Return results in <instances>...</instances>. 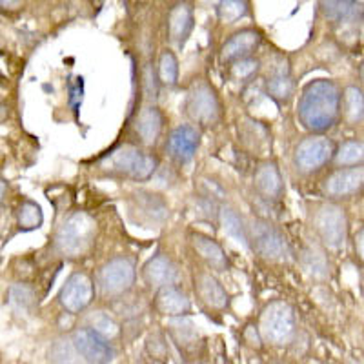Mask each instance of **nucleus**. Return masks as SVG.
I'll list each match as a JSON object with an SVG mask.
<instances>
[{
	"label": "nucleus",
	"instance_id": "nucleus-1",
	"mask_svg": "<svg viewBox=\"0 0 364 364\" xmlns=\"http://www.w3.org/2000/svg\"><path fill=\"white\" fill-rule=\"evenodd\" d=\"M341 102H343V95L333 80H311L304 86L299 99V120L310 132H326L339 120Z\"/></svg>",
	"mask_w": 364,
	"mask_h": 364
},
{
	"label": "nucleus",
	"instance_id": "nucleus-2",
	"mask_svg": "<svg viewBox=\"0 0 364 364\" xmlns=\"http://www.w3.org/2000/svg\"><path fill=\"white\" fill-rule=\"evenodd\" d=\"M159 161L154 155L144 154L136 146L124 144L113 149L104 159H100L99 168L109 175L133 178V181H146L157 170Z\"/></svg>",
	"mask_w": 364,
	"mask_h": 364
},
{
	"label": "nucleus",
	"instance_id": "nucleus-3",
	"mask_svg": "<svg viewBox=\"0 0 364 364\" xmlns=\"http://www.w3.org/2000/svg\"><path fill=\"white\" fill-rule=\"evenodd\" d=\"M97 235V223L87 213L79 211L64 220L55 237V246L63 255L80 257L93 246Z\"/></svg>",
	"mask_w": 364,
	"mask_h": 364
},
{
	"label": "nucleus",
	"instance_id": "nucleus-4",
	"mask_svg": "<svg viewBox=\"0 0 364 364\" xmlns=\"http://www.w3.org/2000/svg\"><path fill=\"white\" fill-rule=\"evenodd\" d=\"M314 230L326 248L341 250L348 237L346 213L337 204H321L314 213Z\"/></svg>",
	"mask_w": 364,
	"mask_h": 364
},
{
	"label": "nucleus",
	"instance_id": "nucleus-5",
	"mask_svg": "<svg viewBox=\"0 0 364 364\" xmlns=\"http://www.w3.org/2000/svg\"><path fill=\"white\" fill-rule=\"evenodd\" d=\"M295 333V315L291 306L284 301H273L261 315V336L268 343L288 344Z\"/></svg>",
	"mask_w": 364,
	"mask_h": 364
},
{
	"label": "nucleus",
	"instance_id": "nucleus-6",
	"mask_svg": "<svg viewBox=\"0 0 364 364\" xmlns=\"http://www.w3.org/2000/svg\"><path fill=\"white\" fill-rule=\"evenodd\" d=\"M248 235L250 245L261 257L268 261H290L291 252L286 242V237L272 223L262 219L253 220Z\"/></svg>",
	"mask_w": 364,
	"mask_h": 364
},
{
	"label": "nucleus",
	"instance_id": "nucleus-7",
	"mask_svg": "<svg viewBox=\"0 0 364 364\" xmlns=\"http://www.w3.org/2000/svg\"><path fill=\"white\" fill-rule=\"evenodd\" d=\"M186 113L200 126H213L220 117V102L215 90L206 80H197L186 97Z\"/></svg>",
	"mask_w": 364,
	"mask_h": 364
},
{
	"label": "nucleus",
	"instance_id": "nucleus-8",
	"mask_svg": "<svg viewBox=\"0 0 364 364\" xmlns=\"http://www.w3.org/2000/svg\"><path fill=\"white\" fill-rule=\"evenodd\" d=\"M135 282V266L126 257H115L100 268L99 288L104 297H119Z\"/></svg>",
	"mask_w": 364,
	"mask_h": 364
},
{
	"label": "nucleus",
	"instance_id": "nucleus-9",
	"mask_svg": "<svg viewBox=\"0 0 364 364\" xmlns=\"http://www.w3.org/2000/svg\"><path fill=\"white\" fill-rule=\"evenodd\" d=\"M336 144L328 136H308V139L299 142V146L295 148V164L301 171L310 173V171L323 168L331 159H336Z\"/></svg>",
	"mask_w": 364,
	"mask_h": 364
},
{
	"label": "nucleus",
	"instance_id": "nucleus-10",
	"mask_svg": "<svg viewBox=\"0 0 364 364\" xmlns=\"http://www.w3.org/2000/svg\"><path fill=\"white\" fill-rule=\"evenodd\" d=\"M364 190V164L341 168L324 181V193L330 199H348Z\"/></svg>",
	"mask_w": 364,
	"mask_h": 364
},
{
	"label": "nucleus",
	"instance_id": "nucleus-11",
	"mask_svg": "<svg viewBox=\"0 0 364 364\" xmlns=\"http://www.w3.org/2000/svg\"><path fill=\"white\" fill-rule=\"evenodd\" d=\"M58 299L70 314H79L86 310L93 301V281L82 272L73 273L63 286Z\"/></svg>",
	"mask_w": 364,
	"mask_h": 364
},
{
	"label": "nucleus",
	"instance_id": "nucleus-12",
	"mask_svg": "<svg viewBox=\"0 0 364 364\" xmlns=\"http://www.w3.org/2000/svg\"><path fill=\"white\" fill-rule=\"evenodd\" d=\"M73 343L87 364H108L113 359V348L91 328H80L73 333Z\"/></svg>",
	"mask_w": 364,
	"mask_h": 364
},
{
	"label": "nucleus",
	"instance_id": "nucleus-13",
	"mask_svg": "<svg viewBox=\"0 0 364 364\" xmlns=\"http://www.w3.org/2000/svg\"><path fill=\"white\" fill-rule=\"evenodd\" d=\"M200 144L199 129L190 124H181L170 133L168 139V154L178 162V164H188L195 157Z\"/></svg>",
	"mask_w": 364,
	"mask_h": 364
},
{
	"label": "nucleus",
	"instance_id": "nucleus-14",
	"mask_svg": "<svg viewBox=\"0 0 364 364\" xmlns=\"http://www.w3.org/2000/svg\"><path fill=\"white\" fill-rule=\"evenodd\" d=\"M261 33L255 29H242L239 33L233 35L230 41L224 42L220 48V60L224 64H235L239 60L250 58V55L261 46Z\"/></svg>",
	"mask_w": 364,
	"mask_h": 364
},
{
	"label": "nucleus",
	"instance_id": "nucleus-15",
	"mask_svg": "<svg viewBox=\"0 0 364 364\" xmlns=\"http://www.w3.org/2000/svg\"><path fill=\"white\" fill-rule=\"evenodd\" d=\"M195 291L210 310H224L230 304V295L211 273L199 272L195 275Z\"/></svg>",
	"mask_w": 364,
	"mask_h": 364
},
{
	"label": "nucleus",
	"instance_id": "nucleus-16",
	"mask_svg": "<svg viewBox=\"0 0 364 364\" xmlns=\"http://www.w3.org/2000/svg\"><path fill=\"white\" fill-rule=\"evenodd\" d=\"M193 29V8L188 2H178L168 13V37L177 48L186 44Z\"/></svg>",
	"mask_w": 364,
	"mask_h": 364
},
{
	"label": "nucleus",
	"instance_id": "nucleus-17",
	"mask_svg": "<svg viewBox=\"0 0 364 364\" xmlns=\"http://www.w3.org/2000/svg\"><path fill=\"white\" fill-rule=\"evenodd\" d=\"M142 275L151 288L162 290L166 286L173 284L175 277H177V268L166 255H155L144 264Z\"/></svg>",
	"mask_w": 364,
	"mask_h": 364
},
{
	"label": "nucleus",
	"instance_id": "nucleus-18",
	"mask_svg": "<svg viewBox=\"0 0 364 364\" xmlns=\"http://www.w3.org/2000/svg\"><path fill=\"white\" fill-rule=\"evenodd\" d=\"M190 242L193 250L200 255L204 262L215 272H224L228 268V257L224 250L217 245L211 237L204 235V233H191Z\"/></svg>",
	"mask_w": 364,
	"mask_h": 364
},
{
	"label": "nucleus",
	"instance_id": "nucleus-19",
	"mask_svg": "<svg viewBox=\"0 0 364 364\" xmlns=\"http://www.w3.org/2000/svg\"><path fill=\"white\" fill-rule=\"evenodd\" d=\"M133 206L132 210L139 213V217L151 224H157L166 220L168 217V206L164 200L154 193H146V191H139L133 195Z\"/></svg>",
	"mask_w": 364,
	"mask_h": 364
},
{
	"label": "nucleus",
	"instance_id": "nucleus-20",
	"mask_svg": "<svg viewBox=\"0 0 364 364\" xmlns=\"http://www.w3.org/2000/svg\"><path fill=\"white\" fill-rule=\"evenodd\" d=\"M255 188L266 199H279L284 191L281 171L275 162H262L255 171Z\"/></svg>",
	"mask_w": 364,
	"mask_h": 364
},
{
	"label": "nucleus",
	"instance_id": "nucleus-21",
	"mask_svg": "<svg viewBox=\"0 0 364 364\" xmlns=\"http://www.w3.org/2000/svg\"><path fill=\"white\" fill-rule=\"evenodd\" d=\"M162 124H164V117L157 106H146L144 109H141V113L136 117L135 128L141 136L142 144L154 146L161 135Z\"/></svg>",
	"mask_w": 364,
	"mask_h": 364
},
{
	"label": "nucleus",
	"instance_id": "nucleus-22",
	"mask_svg": "<svg viewBox=\"0 0 364 364\" xmlns=\"http://www.w3.org/2000/svg\"><path fill=\"white\" fill-rule=\"evenodd\" d=\"M157 308L170 317H182L190 311V299L175 286H166L157 294Z\"/></svg>",
	"mask_w": 364,
	"mask_h": 364
},
{
	"label": "nucleus",
	"instance_id": "nucleus-23",
	"mask_svg": "<svg viewBox=\"0 0 364 364\" xmlns=\"http://www.w3.org/2000/svg\"><path fill=\"white\" fill-rule=\"evenodd\" d=\"M323 15L330 21H363L364 18V2H323L321 4Z\"/></svg>",
	"mask_w": 364,
	"mask_h": 364
},
{
	"label": "nucleus",
	"instance_id": "nucleus-24",
	"mask_svg": "<svg viewBox=\"0 0 364 364\" xmlns=\"http://www.w3.org/2000/svg\"><path fill=\"white\" fill-rule=\"evenodd\" d=\"M266 90H268V95L272 97L275 102L286 104L294 95V80H291V75L288 71V68L282 66L281 70H275L273 75L266 82Z\"/></svg>",
	"mask_w": 364,
	"mask_h": 364
},
{
	"label": "nucleus",
	"instance_id": "nucleus-25",
	"mask_svg": "<svg viewBox=\"0 0 364 364\" xmlns=\"http://www.w3.org/2000/svg\"><path fill=\"white\" fill-rule=\"evenodd\" d=\"M220 223H223L226 235H230L235 242H239V245H242L245 248H248L250 246L248 228L245 226L240 215L233 210V208H226V206L220 208Z\"/></svg>",
	"mask_w": 364,
	"mask_h": 364
},
{
	"label": "nucleus",
	"instance_id": "nucleus-26",
	"mask_svg": "<svg viewBox=\"0 0 364 364\" xmlns=\"http://www.w3.org/2000/svg\"><path fill=\"white\" fill-rule=\"evenodd\" d=\"M343 113L348 124L364 120V91L357 86H348L343 91Z\"/></svg>",
	"mask_w": 364,
	"mask_h": 364
},
{
	"label": "nucleus",
	"instance_id": "nucleus-27",
	"mask_svg": "<svg viewBox=\"0 0 364 364\" xmlns=\"http://www.w3.org/2000/svg\"><path fill=\"white\" fill-rule=\"evenodd\" d=\"M51 364H87L75 346L73 339H57L48 352Z\"/></svg>",
	"mask_w": 364,
	"mask_h": 364
},
{
	"label": "nucleus",
	"instance_id": "nucleus-28",
	"mask_svg": "<svg viewBox=\"0 0 364 364\" xmlns=\"http://www.w3.org/2000/svg\"><path fill=\"white\" fill-rule=\"evenodd\" d=\"M336 164L350 168V166L364 164V142L348 141L339 146L336 151Z\"/></svg>",
	"mask_w": 364,
	"mask_h": 364
},
{
	"label": "nucleus",
	"instance_id": "nucleus-29",
	"mask_svg": "<svg viewBox=\"0 0 364 364\" xmlns=\"http://www.w3.org/2000/svg\"><path fill=\"white\" fill-rule=\"evenodd\" d=\"M17 220L22 230H28V232L29 230H38L42 226V223H44L42 208L37 203H33V200H24L18 206Z\"/></svg>",
	"mask_w": 364,
	"mask_h": 364
},
{
	"label": "nucleus",
	"instance_id": "nucleus-30",
	"mask_svg": "<svg viewBox=\"0 0 364 364\" xmlns=\"http://www.w3.org/2000/svg\"><path fill=\"white\" fill-rule=\"evenodd\" d=\"M157 77L159 82L164 86H177L178 80V63L173 51H162L161 58H159V68H157Z\"/></svg>",
	"mask_w": 364,
	"mask_h": 364
},
{
	"label": "nucleus",
	"instance_id": "nucleus-31",
	"mask_svg": "<svg viewBox=\"0 0 364 364\" xmlns=\"http://www.w3.org/2000/svg\"><path fill=\"white\" fill-rule=\"evenodd\" d=\"M250 13V4L246 0H223L217 4V17L226 24L240 21Z\"/></svg>",
	"mask_w": 364,
	"mask_h": 364
},
{
	"label": "nucleus",
	"instance_id": "nucleus-32",
	"mask_svg": "<svg viewBox=\"0 0 364 364\" xmlns=\"http://www.w3.org/2000/svg\"><path fill=\"white\" fill-rule=\"evenodd\" d=\"M90 328L106 341L113 339L119 333V324L109 315L102 314V311H99V314H95L90 318Z\"/></svg>",
	"mask_w": 364,
	"mask_h": 364
},
{
	"label": "nucleus",
	"instance_id": "nucleus-33",
	"mask_svg": "<svg viewBox=\"0 0 364 364\" xmlns=\"http://www.w3.org/2000/svg\"><path fill=\"white\" fill-rule=\"evenodd\" d=\"M9 301L13 306H17L18 310H29L33 306L35 294L33 290L26 284H15L9 288Z\"/></svg>",
	"mask_w": 364,
	"mask_h": 364
},
{
	"label": "nucleus",
	"instance_id": "nucleus-34",
	"mask_svg": "<svg viewBox=\"0 0 364 364\" xmlns=\"http://www.w3.org/2000/svg\"><path fill=\"white\" fill-rule=\"evenodd\" d=\"M302 264L314 277H324L328 273L326 261H324L323 253L315 252V250H306L302 255Z\"/></svg>",
	"mask_w": 364,
	"mask_h": 364
},
{
	"label": "nucleus",
	"instance_id": "nucleus-35",
	"mask_svg": "<svg viewBox=\"0 0 364 364\" xmlns=\"http://www.w3.org/2000/svg\"><path fill=\"white\" fill-rule=\"evenodd\" d=\"M259 60L257 58H245V60H239V63L232 64V77L235 80H250L253 75L259 71Z\"/></svg>",
	"mask_w": 364,
	"mask_h": 364
},
{
	"label": "nucleus",
	"instance_id": "nucleus-36",
	"mask_svg": "<svg viewBox=\"0 0 364 364\" xmlns=\"http://www.w3.org/2000/svg\"><path fill=\"white\" fill-rule=\"evenodd\" d=\"M355 253L359 257L360 261L364 262V226L360 228L359 232L355 235Z\"/></svg>",
	"mask_w": 364,
	"mask_h": 364
},
{
	"label": "nucleus",
	"instance_id": "nucleus-37",
	"mask_svg": "<svg viewBox=\"0 0 364 364\" xmlns=\"http://www.w3.org/2000/svg\"><path fill=\"white\" fill-rule=\"evenodd\" d=\"M359 77H360V82L364 84V63L360 64V68H359Z\"/></svg>",
	"mask_w": 364,
	"mask_h": 364
}]
</instances>
